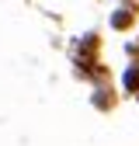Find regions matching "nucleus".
<instances>
[{
  "mask_svg": "<svg viewBox=\"0 0 139 146\" xmlns=\"http://www.w3.org/2000/svg\"><path fill=\"white\" fill-rule=\"evenodd\" d=\"M125 87H129V90H139V66H136V70H129V77H125Z\"/></svg>",
  "mask_w": 139,
  "mask_h": 146,
  "instance_id": "f257e3e1",
  "label": "nucleus"
}]
</instances>
